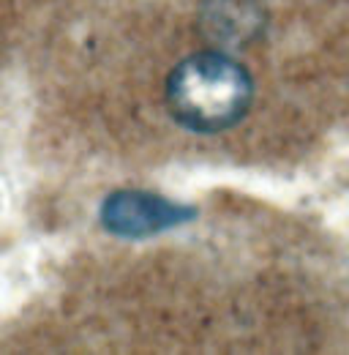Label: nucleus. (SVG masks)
Instances as JSON below:
<instances>
[{
    "label": "nucleus",
    "mask_w": 349,
    "mask_h": 355,
    "mask_svg": "<svg viewBox=\"0 0 349 355\" xmlns=\"http://www.w3.org/2000/svg\"><path fill=\"white\" fill-rule=\"evenodd\" d=\"M249 71L224 52H199L174 66L167 80V107L172 118L199 134L235 126L251 107Z\"/></svg>",
    "instance_id": "nucleus-1"
},
{
    "label": "nucleus",
    "mask_w": 349,
    "mask_h": 355,
    "mask_svg": "<svg viewBox=\"0 0 349 355\" xmlns=\"http://www.w3.org/2000/svg\"><path fill=\"white\" fill-rule=\"evenodd\" d=\"M194 216H197L194 208L177 205L161 194L136 191V189L112 191L98 214L101 227L120 238H150L191 222Z\"/></svg>",
    "instance_id": "nucleus-2"
},
{
    "label": "nucleus",
    "mask_w": 349,
    "mask_h": 355,
    "mask_svg": "<svg viewBox=\"0 0 349 355\" xmlns=\"http://www.w3.org/2000/svg\"><path fill=\"white\" fill-rule=\"evenodd\" d=\"M199 19L205 39L218 46L249 44L265 22L254 0H205Z\"/></svg>",
    "instance_id": "nucleus-3"
}]
</instances>
